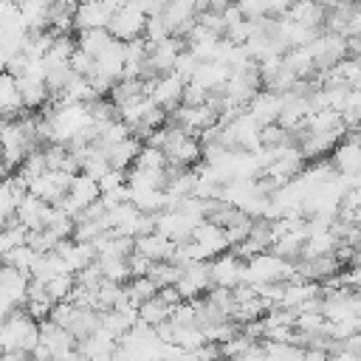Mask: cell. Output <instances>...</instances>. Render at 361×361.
Returning <instances> with one entry per match:
<instances>
[{
  "label": "cell",
  "mask_w": 361,
  "mask_h": 361,
  "mask_svg": "<svg viewBox=\"0 0 361 361\" xmlns=\"http://www.w3.org/2000/svg\"><path fill=\"white\" fill-rule=\"evenodd\" d=\"M144 23L147 17L141 11V3H118L113 20L107 23V34L116 42H133V39H141Z\"/></svg>",
  "instance_id": "1"
},
{
  "label": "cell",
  "mask_w": 361,
  "mask_h": 361,
  "mask_svg": "<svg viewBox=\"0 0 361 361\" xmlns=\"http://www.w3.org/2000/svg\"><path fill=\"white\" fill-rule=\"evenodd\" d=\"M116 8H118V3H82V6H76L73 34L76 31H90V28H107Z\"/></svg>",
  "instance_id": "2"
},
{
  "label": "cell",
  "mask_w": 361,
  "mask_h": 361,
  "mask_svg": "<svg viewBox=\"0 0 361 361\" xmlns=\"http://www.w3.org/2000/svg\"><path fill=\"white\" fill-rule=\"evenodd\" d=\"M183 79H178L175 73H166V76H158L152 82V90H149V99L155 107H161L164 113H172L175 107H180V99H183Z\"/></svg>",
  "instance_id": "3"
},
{
  "label": "cell",
  "mask_w": 361,
  "mask_h": 361,
  "mask_svg": "<svg viewBox=\"0 0 361 361\" xmlns=\"http://www.w3.org/2000/svg\"><path fill=\"white\" fill-rule=\"evenodd\" d=\"M133 251L135 254H141L144 259H149V262H169V257H172V251H175V245L166 240V237H161V234H144V237H135L133 240Z\"/></svg>",
  "instance_id": "4"
},
{
  "label": "cell",
  "mask_w": 361,
  "mask_h": 361,
  "mask_svg": "<svg viewBox=\"0 0 361 361\" xmlns=\"http://www.w3.org/2000/svg\"><path fill=\"white\" fill-rule=\"evenodd\" d=\"M141 147H144L141 141H135V138H124V141H118V144H113V147L104 149V161H107L110 169H116V172H127V169L135 164V155H138Z\"/></svg>",
  "instance_id": "5"
},
{
  "label": "cell",
  "mask_w": 361,
  "mask_h": 361,
  "mask_svg": "<svg viewBox=\"0 0 361 361\" xmlns=\"http://www.w3.org/2000/svg\"><path fill=\"white\" fill-rule=\"evenodd\" d=\"M73 39H76V48L82 51V54H87V56H99L110 42H113V37L107 34V28H90V31H76L73 34Z\"/></svg>",
  "instance_id": "6"
},
{
  "label": "cell",
  "mask_w": 361,
  "mask_h": 361,
  "mask_svg": "<svg viewBox=\"0 0 361 361\" xmlns=\"http://www.w3.org/2000/svg\"><path fill=\"white\" fill-rule=\"evenodd\" d=\"M172 310H175V307L164 305V302L158 299V293H155L152 299H147L144 305H138V322H141V324H147V327H158V324L169 322Z\"/></svg>",
  "instance_id": "7"
},
{
  "label": "cell",
  "mask_w": 361,
  "mask_h": 361,
  "mask_svg": "<svg viewBox=\"0 0 361 361\" xmlns=\"http://www.w3.org/2000/svg\"><path fill=\"white\" fill-rule=\"evenodd\" d=\"M180 276V268L172 265V262H152L149 271H147V279L161 290V288H172Z\"/></svg>",
  "instance_id": "8"
},
{
  "label": "cell",
  "mask_w": 361,
  "mask_h": 361,
  "mask_svg": "<svg viewBox=\"0 0 361 361\" xmlns=\"http://www.w3.org/2000/svg\"><path fill=\"white\" fill-rule=\"evenodd\" d=\"M25 234H28V231L17 223V217H14L8 226H3V228H0V257H6L8 251L25 245Z\"/></svg>",
  "instance_id": "9"
},
{
  "label": "cell",
  "mask_w": 361,
  "mask_h": 361,
  "mask_svg": "<svg viewBox=\"0 0 361 361\" xmlns=\"http://www.w3.org/2000/svg\"><path fill=\"white\" fill-rule=\"evenodd\" d=\"M25 245H28L37 257H45V254H54V251H56L59 240H56L48 228H39V231H28V234H25Z\"/></svg>",
  "instance_id": "10"
},
{
  "label": "cell",
  "mask_w": 361,
  "mask_h": 361,
  "mask_svg": "<svg viewBox=\"0 0 361 361\" xmlns=\"http://www.w3.org/2000/svg\"><path fill=\"white\" fill-rule=\"evenodd\" d=\"M73 285H76V282H73V274H59V276H51V279L45 282V290H48L51 302L56 305V302H68Z\"/></svg>",
  "instance_id": "11"
},
{
  "label": "cell",
  "mask_w": 361,
  "mask_h": 361,
  "mask_svg": "<svg viewBox=\"0 0 361 361\" xmlns=\"http://www.w3.org/2000/svg\"><path fill=\"white\" fill-rule=\"evenodd\" d=\"M135 169H164L166 166V158L161 149H152V147H141L138 155H135Z\"/></svg>",
  "instance_id": "12"
},
{
  "label": "cell",
  "mask_w": 361,
  "mask_h": 361,
  "mask_svg": "<svg viewBox=\"0 0 361 361\" xmlns=\"http://www.w3.org/2000/svg\"><path fill=\"white\" fill-rule=\"evenodd\" d=\"M14 212H17V200H14L11 189H8V180H3L0 183V228L14 220Z\"/></svg>",
  "instance_id": "13"
},
{
  "label": "cell",
  "mask_w": 361,
  "mask_h": 361,
  "mask_svg": "<svg viewBox=\"0 0 361 361\" xmlns=\"http://www.w3.org/2000/svg\"><path fill=\"white\" fill-rule=\"evenodd\" d=\"M124 175H127V172H116V169L104 172V175L96 180V186H99V195H107V192H113V189L124 186Z\"/></svg>",
  "instance_id": "14"
}]
</instances>
